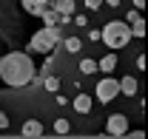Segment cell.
<instances>
[{
	"instance_id": "cell-7",
	"label": "cell",
	"mask_w": 148,
	"mask_h": 139,
	"mask_svg": "<svg viewBox=\"0 0 148 139\" xmlns=\"http://www.w3.org/2000/svg\"><path fill=\"white\" fill-rule=\"evenodd\" d=\"M91 105H94V99L88 94H77V97H74V111H77V114H88Z\"/></svg>"
},
{
	"instance_id": "cell-11",
	"label": "cell",
	"mask_w": 148,
	"mask_h": 139,
	"mask_svg": "<svg viewBox=\"0 0 148 139\" xmlns=\"http://www.w3.org/2000/svg\"><path fill=\"white\" fill-rule=\"evenodd\" d=\"M40 17H43V23H46V26H60V23H66V20H71V17H60V14H57L54 9H46V12H43Z\"/></svg>"
},
{
	"instance_id": "cell-12",
	"label": "cell",
	"mask_w": 148,
	"mask_h": 139,
	"mask_svg": "<svg viewBox=\"0 0 148 139\" xmlns=\"http://www.w3.org/2000/svg\"><path fill=\"white\" fill-rule=\"evenodd\" d=\"M60 43L66 46V51H69V54H77L80 48H83V40H80V37H66V40H60Z\"/></svg>"
},
{
	"instance_id": "cell-9",
	"label": "cell",
	"mask_w": 148,
	"mask_h": 139,
	"mask_svg": "<svg viewBox=\"0 0 148 139\" xmlns=\"http://www.w3.org/2000/svg\"><path fill=\"white\" fill-rule=\"evenodd\" d=\"M117 82H120V94H125V97H134L137 88H140L134 77H123V80H117Z\"/></svg>"
},
{
	"instance_id": "cell-8",
	"label": "cell",
	"mask_w": 148,
	"mask_h": 139,
	"mask_svg": "<svg viewBox=\"0 0 148 139\" xmlns=\"http://www.w3.org/2000/svg\"><path fill=\"white\" fill-rule=\"evenodd\" d=\"M117 68V54L111 51V54H106L100 63H97V71H103V74H111V71Z\"/></svg>"
},
{
	"instance_id": "cell-26",
	"label": "cell",
	"mask_w": 148,
	"mask_h": 139,
	"mask_svg": "<svg viewBox=\"0 0 148 139\" xmlns=\"http://www.w3.org/2000/svg\"><path fill=\"white\" fill-rule=\"evenodd\" d=\"M103 3H108V6H114V9L120 6V0H103Z\"/></svg>"
},
{
	"instance_id": "cell-13",
	"label": "cell",
	"mask_w": 148,
	"mask_h": 139,
	"mask_svg": "<svg viewBox=\"0 0 148 139\" xmlns=\"http://www.w3.org/2000/svg\"><path fill=\"white\" fill-rule=\"evenodd\" d=\"M128 29H131V37H145V20H143V17L131 20Z\"/></svg>"
},
{
	"instance_id": "cell-21",
	"label": "cell",
	"mask_w": 148,
	"mask_h": 139,
	"mask_svg": "<svg viewBox=\"0 0 148 139\" xmlns=\"http://www.w3.org/2000/svg\"><path fill=\"white\" fill-rule=\"evenodd\" d=\"M137 68L145 71V54H140V57H137Z\"/></svg>"
},
{
	"instance_id": "cell-23",
	"label": "cell",
	"mask_w": 148,
	"mask_h": 139,
	"mask_svg": "<svg viewBox=\"0 0 148 139\" xmlns=\"http://www.w3.org/2000/svg\"><path fill=\"white\" fill-rule=\"evenodd\" d=\"M137 17H140V12H137V9H131V12H128V17H125V20L131 23V20H137Z\"/></svg>"
},
{
	"instance_id": "cell-1",
	"label": "cell",
	"mask_w": 148,
	"mask_h": 139,
	"mask_svg": "<svg viewBox=\"0 0 148 139\" xmlns=\"http://www.w3.org/2000/svg\"><path fill=\"white\" fill-rule=\"evenodd\" d=\"M37 65L32 63L29 51H9L6 57H0V80L9 88H23L34 80Z\"/></svg>"
},
{
	"instance_id": "cell-18",
	"label": "cell",
	"mask_w": 148,
	"mask_h": 139,
	"mask_svg": "<svg viewBox=\"0 0 148 139\" xmlns=\"http://www.w3.org/2000/svg\"><path fill=\"white\" fill-rule=\"evenodd\" d=\"M71 17H74V26H80V29L88 26V17H86V14H71Z\"/></svg>"
},
{
	"instance_id": "cell-25",
	"label": "cell",
	"mask_w": 148,
	"mask_h": 139,
	"mask_svg": "<svg viewBox=\"0 0 148 139\" xmlns=\"http://www.w3.org/2000/svg\"><path fill=\"white\" fill-rule=\"evenodd\" d=\"M32 6H34V0H23V9L26 12H32Z\"/></svg>"
},
{
	"instance_id": "cell-20",
	"label": "cell",
	"mask_w": 148,
	"mask_h": 139,
	"mask_svg": "<svg viewBox=\"0 0 148 139\" xmlns=\"http://www.w3.org/2000/svg\"><path fill=\"white\" fill-rule=\"evenodd\" d=\"M125 136H131V139H143L145 134H143V131H125Z\"/></svg>"
},
{
	"instance_id": "cell-24",
	"label": "cell",
	"mask_w": 148,
	"mask_h": 139,
	"mask_svg": "<svg viewBox=\"0 0 148 139\" xmlns=\"http://www.w3.org/2000/svg\"><path fill=\"white\" fill-rule=\"evenodd\" d=\"M134 9H137V12H143V9H145V0H134Z\"/></svg>"
},
{
	"instance_id": "cell-17",
	"label": "cell",
	"mask_w": 148,
	"mask_h": 139,
	"mask_svg": "<svg viewBox=\"0 0 148 139\" xmlns=\"http://www.w3.org/2000/svg\"><path fill=\"white\" fill-rule=\"evenodd\" d=\"M71 131V122L69 119H57L54 122V134H69Z\"/></svg>"
},
{
	"instance_id": "cell-4",
	"label": "cell",
	"mask_w": 148,
	"mask_h": 139,
	"mask_svg": "<svg viewBox=\"0 0 148 139\" xmlns=\"http://www.w3.org/2000/svg\"><path fill=\"white\" fill-rule=\"evenodd\" d=\"M117 94H120V82H117L114 77L106 74V77L97 82V102H111Z\"/></svg>"
},
{
	"instance_id": "cell-15",
	"label": "cell",
	"mask_w": 148,
	"mask_h": 139,
	"mask_svg": "<svg viewBox=\"0 0 148 139\" xmlns=\"http://www.w3.org/2000/svg\"><path fill=\"white\" fill-rule=\"evenodd\" d=\"M80 71H83V74H97V60H91V57L80 60Z\"/></svg>"
},
{
	"instance_id": "cell-3",
	"label": "cell",
	"mask_w": 148,
	"mask_h": 139,
	"mask_svg": "<svg viewBox=\"0 0 148 139\" xmlns=\"http://www.w3.org/2000/svg\"><path fill=\"white\" fill-rule=\"evenodd\" d=\"M63 37H60V26H43L40 31L32 34L29 40V54H51L57 48V43H60Z\"/></svg>"
},
{
	"instance_id": "cell-2",
	"label": "cell",
	"mask_w": 148,
	"mask_h": 139,
	"mask_svg": "<svg viewBox=\"0 0 148 139\" xmlns=\"http://www.w3.org/2000/svg\"><path fill=\"white\" fill-rule=\"evenodd\" d=\"M100 40L108 46L111 51H120V48H125V46H128L134 37H131V29H128V23H125V20H111L108 26L100 31Z\"/></svg>"
},
{
	"instance_id": "cell-16",
	"label": "cell",
	"mask_w": 148,
	"mask_h": 139,
	"mask_svg": "<svg viewBox=\"0 0 148 139\" xmlns=\"http://www.w3.org/2000/svg\"><path fill=\"white\" fill-rule=\"evenodd\" d=\"M49 3H51V0H34V6H32V12H29V14L40 17V14H43V12L49 9Z\"/></svg>"
},
{
	"instance_id": "cell-22",
	"label": "cell",
	"mask_w": 148,
	"mask_h": 139,
	"mask_svg": "<svg viewBox=\"0 0 148 139\" xmlns=\"http://www.w3.org/2000/svg\"><path fill=\"white\" fill-rule=\"evenodd\" d=\"M3 128H9V117H6V114L0 111V131H3Z\"/></svg>"
},
{
	"instance_id": "cell-6",
	"label": "cell",
	"mask_w": 148,
	"mask_h": 139,
	"mask_svg": "<svg viewBox=\"0 0 148 139\" xmlns=\"http://www.w3.org/2000/svg\"><path fill=\"white\" fill-rule=\"evenodd\" d=\"M20 134H23V136H29V139L43 136V122H37V119H26V122H23V128H20Z\"/></svg>"
},
{
	"instance_id": "cell-10",
	"label": "cell",
	"mask_w": 148,
	"mask_h": 139,
	"mask_svg": "<svg viewBox=\"0 0 148 139\" xmlns=\"http://www.w3.org/2000/svg\"><path fill=\"white\" fill-rule=\"evenodd\" d=\"M51 9H54L60 17H71V14H74V0H57Z\"/></svg>"
},
{
	"instance_id": "cell-5",
	"label": "cell",
	"mask_w": 148,
	"mask_h": 139,
	"mask_svg": "<svg viewBox=\"0 0 148 139\" xmlns=\"http://www.w3.org/2000/svg\"><path fill=\"white\" fill-rule=\"evenodd\" d=\"M125 131H128L125 114H111L106 122V136H125Z\"/></svg>"
},
{
	"instance_id": "cell-19",
	"label": "cell",
	"mask_w": 148,
	"mask_h": 139,
	"mask_svg": "<svg viewBox=\"0 0 148 139\" xmlns=\"http://www.w3.org/2000/svg\"><path fill=\"white\" fill-rule=\"evenodd\" d=\"M83 3H86V9H100V6H103V0H83Z\"/></svg>"
},
{
	"instance_id": "cell-14",
	"label": "cell",
	"mask_w": 148,
	"mask_h": 139,
	"mask_svg": "<svg viewBox=\"0 0 148 139\" xmlns=\"http://www.w3.org/2000/svg\"><path fill=\"white\" fill-rule=\"evenodd\" d=\"M40 85L46 88V91H49V94H57V91H60V80H57V77H51V74H46V77H43V82H40Z\"/></svg>"
}]
</instances>
